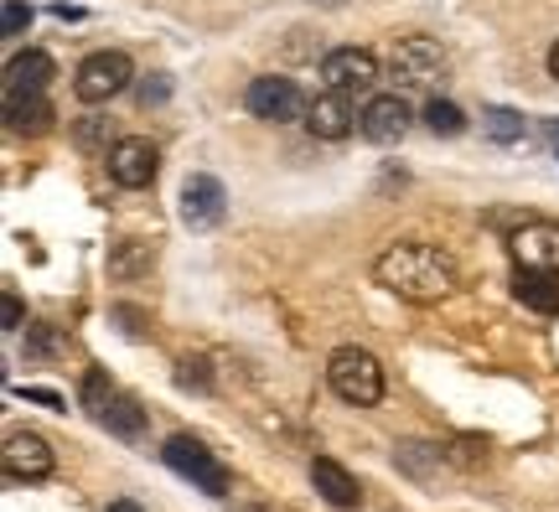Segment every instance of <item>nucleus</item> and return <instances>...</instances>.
Segmentation results:
<instances>
[{
    "instance_id": "f257e3e1",
    "label": "nucleus",
    "mask_w": 559,
    "mask_h": 512,
    "mask_svg": "<svg viewBox=\"0 0 559 512\" xmlns=\"http://www.w3.org/2000/svg\"><path fill=\"white\" fill-rule=\"evenodd\" d=\"M373 279H379L383 290H394L400 300L430 306V300H445L456 290V259L445 254L440 243L404 238V243H389V249L373 259Z\"/></svg>"
},
{
    "instance_id": "f03ea898",
    "label": "nucleus",
    "mask_w": 559,
    "mask_h": 512,
    "mask_svg": "<svg viewBox=\"0 0 559 512\" xmlns=\"http://www.w3.org/2000/svg\"><path fill=\"white\" fill-rule=\"evenodd\" d=\"M326 383H332V394L342 404H379L383 398V362L373 353H362V347H337V353L326 357Z\"/></svg>"
},
{
    "instance_id": "7ed1b4c3",
    "label": "nucleus",
    "mask_w": 559,
    "mask_h": 512,
    "mask_svg": "<svg viewBox=\"0 0 559 512\" xmlns=\"http://www.w3.org/2000/svg\"><path fill=\"white\" fill-rule=\"evenodd\" d=\"M130 79H135V62L124 58V52H88V58L79 62V73H73V94H79L83 104H109L115 94H124L130 88Z\"/></svg>"
},
{
    "instance_id": "20e7f679",
    "label": "nucleus",
    "mask_w": 559,
    "mask_h": 512,
    "mask_svg": "<svg viewBox=\"0 0 559 512\" xmlns=\"http://www.w3.org/2000/svg\"><path fill=\"white\" fill-rule=\"evenodd\" d=\"M160 455H166V466H171V472L187 476V481H198L207 497H223V492H228V472H223V461L207 451L202 440H192V434H171Z\"/></svg>"
},
{
    "instance_id": "39448f33",
    "label": "nucleus",
    "mask_w": 559,
    "mask_h": 512,
    "mask_svg": "<svg viewBox=\"0 0 559 512\" xmlns=\"http://www.w3.org/2000/svg\"><path fill=\"white\" fill-rule=\"evenodd\" d=\"M249 115L270 119V124H290V119H306V94L296 88V79H280V73H264V79L249 83Z\"/></svg>"
},
{
    "instance_id": "423d86ee",
    "label": "nucleus",
    "mask_w": 559,
    "mask_h": 512,
    "mask_svg": "<svg viewBox=\"0 0 559 512\" xmlns=\"http://www.w3.org/2000/svg\"><path fill=\"white\" fill-rule=\"evenodd\" d=\"M109 177L120 181L124 192H140V187H151L156 181V171H160V151L151 145L145 135H124V140H115V151H109Z\"/></svg>"
},
{
    "instance_id": "0eeeda50",
    "label": "nucleus",
    "mask_w": 559,
    "mask_h": 512,
    "mask_svg": "<svg viewBox=\"0 0 559 512\" xmlns=\"http://www.w3.org/2000/svg\"><path fill=\"white\" fill-rule=\"evenodd\" d=\"M0 466H5V476H11V481H47V476H52V466H58V455H52V445H47L41 434L16 430V434H5Z\"/></svg>"
},
{
    "instance_id": "6e6552de",
    "label": "nucleus",
    "mask_w": 559,
    "mask_h": 512,
    "mask_svg": "<svg viewBox=\"0 0 559 512\" xmlns=\"http://www.w3.org/2000/svg\"><path fill=\"white\" fill-rule=\"evenodd\" d=\"M321 79H326V88L362 94V88L379 83V58H373L368 47H332V52L321 58Z\"/></svg>"
},
{
    "instance_id": "1a4fd4ad",
    "label": "nucleus",
    "mask_w": 559,
    "mask_h": 512,
    "mask_svg": "<svg viewBox=\"0 0 559 512\" xmlns=\"http://www.w3.org/2000/svg\"><path fill=\"white\" fill-rule=\"evenodd\" d=\"M223 213H228V192H223L218 177H187L181 187V223L192 228V234H207V228H218Z\"/></svg>"
},
{
    "instance_id": "9d476101",
    "label": "nucleus",
    "mask_w": 559,
    "mask_h": 512,
    "mask_svg": "<svg viewBox=\"0 0 559 512\" xmlns=\"http://www.w3.org/2000/svg\"><path fill=\"white\" fill-rule=\"evenodd\" d=\"M440 73H445V52H440L436 41L409 37L394 47V83L400 88H430Z\"/></svg>"
},
{
    "instance_id": "9b49d317",
    "label": "nucleus",
    "mask_w": 559,
    "mask_h": 512,
    "mask_svg": "<svg viewBox=\"0 0 559 512\" xmlns=\"http://www.w3.org/2000/svg\"><path fill=\"white\" fill-rule=\"evenodd\" d=\"M358 130H362V140H373V145L404 140L409 135V104H404V94H373L368 109L358 115Z\"/></svg>"
},
{
    "instance_id": "f8f14e48",
    "label": "nucleus",
    "mask_w": 559,
    "mask_h": 512,
    "mask_svg": "<svg viewBox=\"0 0 559 512\" xmlns=\"http://www.w3.org/2000/svg\"><path fill=\"white\" fill-rule=\"evenodd\" d=\"M353 124H358L353 94H342V88H326V94H317V99L306 104V130L317 140H347Z\"/></svg>"
},
{
    "instance_id": "ddd939ff",
    "label": "nucleus",
    "mask_w": 559,
    "mask_h": 512,
    "mask_svg": "<svg viewBox=\"0 0 559 512\" xmlns=\"http://www.w3.org/2000/svg\"><path fill=\"white\" fill-rule=\"evenodd\" d=\"M508 249L519 259L523 270H555L559 275V223H523L519 234L508 238Z\"/></svg>"
},
{
    "instance_id": "4468645a",
    "label": "nucleus",
    "mask_w": 559,
    "mask_h": 512,
    "mask_svg": "<svg viewBox=\"0 0 559 512\" xmlns=\"http://www.w3.org/2000/svg\"><path fill=\"white\" fill-rule=\"evenodd\" d=\"M52 79H58V62L37 52V47H26V52L5 62V94H47Z\"/></svg>"
},
{
    "instance_id": "2eb2a0df",
    "label": "nucleus",
    "mask_w": 559,
    "mask_h": 512,
    "mask_svg": "<svg viewBox=\"0 0 559 512\" xmlns=\"http://www.w3.org/2000/svg\"><path fill=\"white\" fill-rule=\"evenodd\" d=\"M52 119H58V109L47 94H5V130L11 135H47Z\"/></svg>"
},
{
    "instance_id": "dca6fc26",
    "label": "nucleus",
    "mask_w": 559,
    "mask_h": 512,
    "mask_svg": "<svg viewBox=\"0 0 559 512\" xmlns=\"http://www.w3.org/2000/svg\"><path fill=\"white\" fill-rule=\"evenodd\" d=\"M311 481H317V492L326 497L332 508H358L362 502L358 476L347 472V466H337L332 455H317V461H311Z\"/></svg>"
},
{
    "instance_id": "f3484780",
    "label": "nucleus",
    "mask_w": 559,
    "mask_h": 512,
    "mask_svg": "<svg viewBox=\"0 0 559 512\" xmlns=\"http://www.w3.org/2000/svg\"><path fill=\"white\" fill-rule=\"evenodd\" d=\"M513 296H519L528 311L555 315V311H559V275H555V270H523V264H519Z\"/></svg>"
},
{
    "instance_id": "a211bd4d",
    "label": "nucleus",
    "mask_w": 559,
    "mask_h": 512,
    "mask_svg": "<svg viewBox=\"0 0 559 512\" xmlns=\"http://www.w3.org/2000/svg\"><path fill=\"white\" fill-rule=\"evenodd\" d=\"M99 425L109 434H120V440H140V434H145V409H140L135 398L115 394V398H109V409L99 414Z\"/></svg>"
},
{
    "instance_id": "6ab92c4d",
    "label": "nucleus",
    "mask_w": 559,
    "mask_h": 512,
    "mask_svg": "<svg viewBox=\"0 0 559 512\" xmlns=\"http://www.w3.org/2000/svg\"><path fill=\"white\" fill-rule=\"evenodd\" d=\"M151 264H156V249H151V243H140V238H130V243H120V254L109 259V275L135 279V275H145Z\"/></svg>"
},
{
    "instance_id": "aec40b11",
    "label": "nucleus",
    "mask_w": 559,
    "mask_h": 512,
    "mask_svg": "<svg viewBox=\"0 0 559 512\" xmlns=\"http://www.w3.org/2000/svg\"><path fill=\"white\" fill-rule=\"evenodd\" d=\"M425 124H430V135H461V130H466V115H461L456 104L451 99H430L425 104Z\"/></svg>"
},
{
    "instance_id": "412c9836",
    "label": "nucleus",
    "mask_w": 559,
    "mask_h": 512,
    "mask_svg": "<svg viewBox=\"0 0 559 512\" xmlns=\"http://www.w3.org/2000/svg\"><path fill=\"white\" fill-rule=\"evenodd\" d=\"M487 135L498 140V145H519L523 140V115H513V109H487Z\"/></svg>"
},
{
    "instance_id": "4be33fe9",
    "label": "nucleus",
    "mask_w": 559,
    "mask_h": 512,
    "mask_svg": "<svg viewBox=\"0 0 559 512\" xmlns=\"http://www.w3.org/2000/svg\"><path fill=\"white\" fill-rule=\"evenodd\" d=\"M79 145L83 151H99L104 145V156H109V151H115V130H109V119H99V115H88L79 124Z\"/></svg>"
},
{
    "instance_id": "5701e85b",
    "label": "nucleus",
    "mask_w": 559,
    "mask_h": 512,
    "mask_svg": "<svg viewBox=\"0 0 559 512\" xmlns=\"http://www.w3.org/2000/svg\"><path fill=\"white\" fill-rule=\"evenodd\" d=\"M109 398H115V389H109V378H104V373H88V378H83V409L94 414V419L109 409Z\"/></svg>"
},
{
    "instance_id": "b1692460",
    "label": "nucleus",
    "mask_w": 559,
    "mask_h": 512,
    "mask_svg": "<svg viewBox=\"0 0 559 512\" xmlns=\"http://www.w3.org/2000/svg\"><path fill=\"white\" fill-rule=\"evenodd\" d=\"M32 26V5L26 0H5V37H21Z\"/></svg>"
},
{
    "instance_id": "393cba45",
    "label": "nucleus",
    "mask_w": 559,
    "mask_h": 512,
    "mask_svg": "<svg viewBox=\"0 0 559 512\" xmlns=\"http://www.w3.org/2000/svg\"><path fill=\"white\" fill-rule=\"evenodd\" d=\"M58 347H62V342L47 332V326H32V332H26V353H32V357H52Z\"/></svg>"
},
{
    "instance_id": "a878e982",
    "label": "nucleus",
    "mask_w": 559,
    "mask_h": 512,
    "mask_svg": "<svg viewBox=\"0 0 559 512\" xmlns=\"http://www.w3.org/2000/svg\"><path fill=\"white\" fill-rule=\"evenodd\" d=\"M202 368H207V362H181V389H213Z\"/></svg>"
},
{
    "instance_id": "bb28decb",
    "label": "nucleus",
    "mask_w": 559,
    "mask_h": 512,
    "mask_svg": "<svg viewBox=\"0 0 559 512\" xmlns=\"http://www.w3.org/2000/svg\"><path fill=\"white\" fill-rule=\"evenodd\" d=\"M21 300H16V290H5V332H21Z\"/></svg>"
},
{
    "instance_id": "cd10ccee",
    "label": "nucleus",
    "mask_w": 559,
    "mask_h": 512,
    "mask_svg": "<svg viewBox=\"0 0 559 512\" xmlns=\"http://www.w3.org/2000/svg\"><path fill=\"white\" fill-rule=\"evenodd\" d=\"M166 99V79L156 73V83H140V104H160Z\"/></svg>"
},
{
    "instance_id": "c85d7f7f",
    "label": "nucleus",
    "mask_w": 559,
    "mask_h": 512,
    "mask_svg": "<svg viewBox=\"0 0 559 512\" xmlns=\"http://www.w3.org/2000/svg\"><path fill=\"white\" fill-rule=\"evenodd\" d=\"M109 512H140V502H130V497H120V502H109Z\"/></svg>"
},
{
    "instance_id": "c756f323",
    "label": "nucleus",
    "mask_w": 559,
    "mask_h": 512,
    "mask_svg": "<svg viewBox=\"0 0 559 512\" xmlns=\"http://www.w3.org/2000/svg\"><path fill=\"white\" fill-rule=\"evenodd\" d=\"M549 73H555V79H559V41H555V47H549Z\"/></svg>"
},
{
    "instance_id": "7c9ffc66",
    "label": "nucleus",
    "mask_w": 559,
    "mask_h": 512,
    "mask_svg": "<svg viewBox=\"0 0 559 512\" xmlns=\"http://www.w3.org/2000/svg\"><path fill=\"white\" fill-rule=\"evenodd\" d=\"M549 140H555V145H559V119H555V124H549Z\"/></svg>"
},
{
    "instance_id": "2f4dec72",
    "label": "nucleus",
    "mask_w": 559,
    "mask_h": 512,
    "mask_svg": "<svg viewBox=\"0 0 559 512\" xmlns=\"http://www.w3.org/2000/svg\"><path fill=\"white\" fill-rule=\"evenodd\" d=\"M317 5H342V0H317Z\"/></svg>"
}]
</instances>
